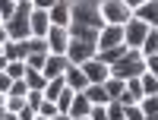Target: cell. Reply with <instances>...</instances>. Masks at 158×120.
<instances>
[{
	"instance_id": "1",
	"label": "cell",
	"mask_w": 158,
	"mask_h": 120,
	"mask_svg": "<svg viewBox=\"0 0 158 120\" xmlns=\"http://www.w3.org/2000/svg\"><path fill=\"white\" fill-rule=\"evenodd\" d=\"M142 73H146V57H142L136 48H130L127 57H120L117 63H111V79H120V82H127V79H139Z\"/></svg>"
},
{
	"instance_id": "2",
	"label": "cell",
	"mask_w": 158,
	"mask_h": 120,
	"mask_svg": "<svg viewBox=\"0 0 158 120\" xmlns=\"http://www.w3.org/2000/svg\"><path fill=\"white\" fill-rule=\"evenodd\" d=\"M70 13H73L70 22H79V25H85V29L101 32L104 25H108V22L101 19V10H98L95 3H70Z\"/></svg>"
},
{
	"instance_id": "3",
	"label": "cell",
	"mask_w": 158,
	"mask_h": 120,
	"mask_svg": "<svg viewBox=\"0 0 158 120\" xmlns=\"http://www.w3.org/2000/svg\"><path fill=\"white\" fill-rule=\"evenodd\" d=\"M98 10H101V19L108 25H127L130 19H133V10H130L123 0H104Z\"/></svg>"
},
{
	"instance_id": "4",
	"label": "cell",
	"mask_w": 158,
	"mask_h": 120,
	"mask_svg": "<svg viewBox=\"0 0 158 120\" xmlns=\"http://www.w3.org/2000/svg\"><path fill=\"white\" fill-rule=\"evenodd\" d=\"M82 73H85V79H89V85H104V82L111 79V66L101 63L98 57H92V60L82 63Z\"/></svg>"
},
{
	"instance_id": "5",
	"label": "cell",
	"mask_w": 158,
	"mask_h": 120,
	"mask_svg": "<svg viewBox=\"0 0 158 120\" xmlns=\"http://www.w3.org/2000/svg\"><path fill=\"white\" fill-rule=\"evenodd\" d=\"M92 57H98V48L95 44H85V41H73L70 38V48H67V60L73 63V66H82L85 60H92Z\"/></svg>"
},
{
	"instance_id": "6",
	"label": "cell",
	"mask_w": 158,
	"mask_h": 120,
	"mask_svg": "<svg viewBox=\"0 0 158 120\" xmlns=\"http://www.w3.org/2000/svg\"><path fill=\"white\" fill-rule=\"evenodd\" d=\"M146 35H149V25L146 22H139V19H130L123 25V44L127 48H142V41H146Z\"/></svg>"
},
{
	"instance_id": "7",
	"label": "cell",
	"mask_w": 158,
	"mask_h": 120,
	"mask_svg": "<svg viewBox=\"0 0 158 120\" xmlns=\"http://www.w3.org/2000/svg\"><path fill=\"white\" fill-rule=\"evenodd\" d=\"M117 44H123V25H104L98 32V51H111Z\"/></svg>"
},
{
	"instance_id": "8",
	"label": "cell",
	"mask_w": 158,
	"mask_h": 120,
	"mask_svg": "<svg viewBox=\"0 0 158 120\" xmlns=\"http://www.w3.org/2000/svg\"><path fill=\"white\" fill-rule=\"evenodd\" d=\"M48 48H51V54H63V57H67L70 32H67V29H60V25H51V32H48Z\"/></svg>"
},
{
	"instance_id": "9",
	"label": "cell",
	"mask_w": 158,
	"mask_h": 120,
	"mask_svg": "<svg viewBox=\"0 0 158 120\" xmlns=\"http://www.w3.org/2000/svg\"><path fill=\"white\" fill-rule=\"evenodd\" d=\"M29 29H32V38H48V32H51V16H48V10H32Z\"/></svg>"
},
{
	"instance_id": "10",
	"label": "cell",
	"mask_w": 158,
	"mask_h": 120,
	"mask_svg": "<svg viewBox=\"0 0 158 120\" xmlns=\"http://www.w3.org/2000/svg\"><path fill=\"white\" fill-rule=\"evenodd\" d=\"M67 66H70V60L63 57V54H48V63H44V70H41V76L48 79H60L63 73H67Z\"/></svg>"
},
{
	"instance_id": "11",
	"label": "cell",
	"mask_w": 158,
	"mask_h": 120,
	"mask_svg": "<svg viewBox=\"0 0 158 120\" xmlns=\"http://www.w3.org/2000/svg\"><path fill=\"white\" fill-rule=\"evenodd\" d=\"M133 19L146 22L149 29H158V0H146L142 6H136L133 10Z\"/></svg>"
},
{
	"instance_id": "12",
	"label": "cell",
	"mask_w": 158,
	"mask_h": 120,
	"mask_svg": "<svg viewBox=\"0 0 158 120\" xmlns=\"http://www.w3.org/2000/svg\"><path fill=\"white\" fill-rule=\"evenodd\" d=\"M63 82H67V89H73V92H85L89 89V79H85V73H82V66H67V73H63Z\"/></svg>"
},
{
	"instance_id": "13",
	"label": "cell",
	"mask_w": 158,
	"mask_h": 120,
	"mask_svg": "<svg viewBox=\"0 0 158 120\" xmlns=\"http://www.w3.org/2000/svg\"><path fill=\"white\" fill-rule=\"evenodd\" d=\"M48 16H51V25H60V29H67V25H70V19H73L70 3H67V0H57V3L48 10Z\"/></svg>"
},
{
	"instance_id": "14",
	"label": "cell",
	"mask_w": 158,
	"mask_h": 120,
	"mask_svg": "<svg viewBox=\"0 0 158 120\" xmlns=\"http://www.w3.org/2000/svg\"><path fill=\"white\" fill-rule=\"evenodd\" d=\"M142 98H146V92H142V82H139V79H127V92H123L120 104H123V108H127V104H139Z\"/></svg>"
},
{
	"instance_id": "15",
	"label": "cell",
	"mask_w": 158,
	"mask_h": 120,
	"mask_svg": "<svg viewBox=\"0 0 158 120\" xmlns=\"http://www.w3.org/2000/svg\"><path fill=\"white\" fill-rule=\"evenodd\" d=\"M82 95L89 98L92 108H104V104H111V98H108V92H104V85H89Z\"/></svg>"
},
{
	"instance_id": "16",
	"label": "cell",
	"mask_w": 158,
	"mask_h": 120,
	"mask_svg": "<svg viewBox=\"0 0 158 120\" xmlns=\"http://www.w3.org/2000/svg\"><path fill=\"white\" fill-rule=\"evenodd\" d=\"M3 57L6 60H25L29 57V44L25 41H6L3 44Z\"/></svg>"
},
{
	"instance_id": "17",
	"label": "cell",
	"mask_w": 158,
	"mask_h": 120,
	"mask_svg": "<svg viewBox=\"0 0 158 120\" xmlns=\"http://www.w3.org/2000/svg\"><path fill=\"white\" fill-rule=\"evenodd\" d=\"M89 111H92L89 98L82 95V92H76V98H73V104H70V117H73V120H82V117H89Z\"/></svg>"
},
{
	"instance_id": "18",
	"label": "cell",
	"mask_w": 158,
	"mask_h": 120,
	"mask_svg": "<svg viewBox=\"0 0 158 120\" xmlns=\"http://www.w3.org/2000/svg\"><path fill=\"white\" fill-rule=\"evenodd\" d=\"M25 85H29V92H44L48 79L41 76V70H29V66H25Z\"/></svg>"
},
{
	"instance_id": "19",
	"label": "cell",
	"mask_w": 158,
	"mask_h": 120,
	"mask_svg": "<svg viewBox=\"0 0 158 120\" xmlns=\"http://www.w3.org/2000/svg\"><path fill=\"white\" fill-rule=\"evenodd\" d=\"M127 51H130L127 44H117V48H111V51H98V60L111 66V63H117L120 57H127Z\"/></svg>"
},
{
	"instance_id": "20",
	"label": "cell",
	"mask_w": 158,
	"mask_h": 120,
	"mask_svg": "<svg viewBox=\"0 0 158 120\" xmlns=\"http://www.w3.org/2000/svg\"><path fill=\"white\" fill-rule=\"evenodd\" d=\"M139 54L142 57H155L158 54V29H149L146 41H142V48H139Z\"/></svg>"
},
{
	"instance_id": "21",
	"label": "cell",
	"mask_w": 158,
	"mask_h": 120,
	"mask_svg": "<svg viewBox=\"0 0 158 120\" xmlns=\"http://www.w3.org/2000/svg\"><path fill=\"white\" fill-rule=\"evenodd\" d=\"M104 92H108L111 101H120L123 92H127V82H120V79H108V82H104Z\"/></svg>"
},
{
	"instance_id": "22",
	"label": "cell",
	"mask_w": 158,
	"mask_h": 120,
	"mask_svg": "<svg viewBox=\"0 0 158 120\" xmlns=\"http://www.w3.org/2000/svg\"><path fill=\"white\" fill-rule=\"evenodd\" d=\"M63 89H67V82H63V76H60V79H51V82L44 85V98H48V101H57Z\"/></svg>"
},
{
	"instance_id": "23",
	"label": "cell",
	"mask_w": 158,
	"mask_h": 120,
	"mask_svg": "<svg viewBox=\"0 0 158 120\" xmlns=\"http://www.w3.org/2000/svg\"><path fill=\"white\" fill-rule=\"evenodd\" d=\"M73 98H76V92H73V89H63V92H60V98L54 101V104H57V111L70 117V104H73Z\"/></svg>"
},
{
	"instance_id": "24",
	"label": "cell",
	"mask_w": 158,
	"mask_h": 120,
	"mask_svg": "<svg viewBox=\"0 0 158 120\" xmlns=\"http://www.w3.org/2000/svg\"><path fill=\"white\" fill-rule=\"evenodd\" d=\"M139 111L146 114V117H158V95H146L139 101Z\"/></svg>"
},
{
	"instance_id": "25",
	"label": "cell",
	"mask_w": 158,
	"mask_h": 120,
	"mask_svg": "<svg viewBox=\"0 0 158 120\" xmlns=\"http://www.w3.org/2000/svg\"><path fill=\"white\" fill-rule=\"evenodd\" d=\"M29 54H51V48H48V38H29Z\"/></svg>"
},
{
	"instance_id": "26",
	"label": "cell",
	"mask_w": 158,
	"mask_h": 120,
	"mask_svg": "<svg viewBox=\"0 0 158 120\" xmlns=\"http://www.w3.org/2000/svg\"><path fill=\"white\" fill-rule=\"evenodd\" d=\"M139 82H142V92H146V95H158V79L152 73H142Z\"/></svg>"
},
{
	"instance_id": "27",
	"label": "cell",
	"mask_w": 158,
	"mask_h": 120,
	"mask_svg": "<svg viewBox=\"0 0 158 120\" xmlns=\"http://www.w3.org/2000/svg\"><path fill=\"white\" fill-rule=\"evenodd\" d=\"M6 76H10V79H25V60H10Z\"/></svg>"
},
{
	"instance_id": "28",
	"label": "cell",
	"mask_w": 158,
	"mask_h": 120,
	"mask_svg": "<svg viewBox=\"0 0 158 120\" xmlns=\"http://www.w3.org/2000/svg\"><path fill=\"white\" fill-rule=\"evenodd\" d=\"M44 63H48V54H29L25 57V66H29V70H44Z\"/></svg>"
},
{
	"instance_id": "29",
	"label": "cell",
	"mask_w": 158,
	"mask_h": 120,
	"mask_svg": "<svg viewBox=\"0 0 158 120\" xmlns=\"http://www.w3.org/2000/svg\"><path fill=\"white\" fill-rule=\"evenodd\" d=\"M57 114H60V111H57V104L44 98V101H41V108H38V117H44V120H51V117H57Z\"/></svg>"
},
{
	"instance_id": "30",
	"label": "cell",
	"mask_w": 158,
	"mask_h": 120,
	"mask_svg": "<svg viewBox=\"0 0 158 120\" xmlns=\"http://www.w3.org/2000/svg\"><path fill=\"white\" fill-rule=\"evenodd\" d=\"M22 108H25V98H22V95H6V111L19 114Z\"/></svg>"
},
{
	"instance_id": "31",
	"label": "cell",
	"mask_w": 158,
	"mask_h": 120,
	"mask_svg": "<svg viewBox=\"0 0 158 120\" xmlns=\"http://www.w3.org/2000/svg\"><path fill=\"white\" fill-rule=\"evenodd\" d=\"M41 101H44V92H29V95H25V104H29L35 114H38V108H41Z\"/></svg>"
},
{
	"instance_id": "32",
	"label": "cell",
	"mask_w": 158,
	"mask_h": 120,
	"mask_svg": "<svg viewBox=\"0 0 158 120\" xmlns=\"http://www.w3.org/2000/svg\"><path fill=\"white\" fill-rule=\"evenodd\" d=\"M108 120H127V117H123V104H120V101H111V104H108Z\"/></svg>"
},
{
	"instance_id": "33",
	"label": "cell",
	"mask_w": 158,
	"mask_h": 120,
	"mask_svg": "<svg viewBox=\"0 0 158 120\" xmlns=\"http://www.w3.org/2000/svg\"><path fill=\"white\" fill-rule=\"evenodd\" d=\"M6 95H29V85H25V79H13V85H10V92H6Z\"/></svg>"
},
{
	"instance_id": "34",
	"label": "cell",
	"mask_w": 158,
	"mask_h": 120,
	"mask_svg": "<svg viewBox=\"0 0 158 120\" xmlns=\"http://www.w3.org/2000/svg\"><path fill=\"white\" fill-rule=\"evenodd\" d=\"M123 117H127V120H146V114L139 111V104H127V108H123Z\"/></svg>"
},
{
	"instance_id": "35",
	"label": "cell",
	"mask_w": 158,
	"mask_h": 120,
	"mask_svg": "<svg viewBox=\"0 0 158 120\" xmlns=\"http://www.w3.org/2000/svg\"><path fill=\"white\" fill-rule=\"evenodd\" d=\"M13 13H16V3H13V0H0V19L6 22Z\"/></svg>"
},
{
	"instance_id": "36",
	"label": "cell",
	"mask_w": 158,
	"mask_h": 120,
	"mask_svg": "<svg viewBox=\"0 0 158 120\" xmlns=\"http://www.w3.org/2000/svg\"><path fill=\"white\" fill-rule=\"evenodd\" d=\"M89 120H108V104H104V108H92Z\"/></svg>"
},
{
	"instance_id": "37",
	"label": "cell",
	"mask_w": 158,
	"mask_h": 120,
	"mask_svg": "<svg viewBox=\"0 0 158 120\" xmlns=\"http://www.w3.org/2000/svg\"><path fill=\"white\" fill-rule=\"evenodd\" d=\"M146 73H152V76L158 79V54H155V57H146Z\"/></svg>"
},
{
	"instance_id": "38",
	"label": "cell",
	"mask_w": 158,
	"mask_h": 120,
	"mask_svg": "<svg viewBox=\"0 0 158 120\" xmlns=\"http://www.w3.org/2000/svg\"><path fill=\"white\" fill-rule=\"evenodd\" d=\"M35 117H38V114H35V111L29 108V104H25V108H22V111L16 114V120H35Z\"/></svg>"
},
{
	"instance_id": "39",
	"label": "cell",
	"mask_w": 158,
	"mask_h": 120,
	"mask_svg": "<svg viewBox=\"0 0 158 120\" xmlns=\"http://www.w3.org/2000/svg\"><path fill=\"white\" fill-rule=\"evenodd\" d=\"M10 85H13V79H10L6 73H0V95H6V92H10Z\"/></svg>"
},
{
	"instance_id": "40",
	"label": "cell",
	"mask_w": 158,
	"mask_h": 120,
	"mask_svg": "<svg viewBox=\"0 0 158 120\" xmlns=\"http://www.w3.org/2000/svg\"><path fill=\"white\" fill-rule=\"evenodd\" d=\"M54 3H57V0H32V6H35V10H51Z\"/></svg>"
},
{
	"instance_id": "41",
	"label": "cell",
	"mask_w": 158,
	"mask_h": 120,
	"mask_svg": "<svg viewBox=\"0 0 158 120\" xmlns=\"http://www.w3.org/2000/svg\"><path fill=\"white\" fill-rule=\"evenodd\" d=\"M6 41H10V35H6V29H3V25H0V48H3Z\"/></svg>"
},
{
	"instance_id": "42",
	"label": "cell",
	"mask_w": 158,
	"mask_h": 120,
	"mask_svg": "<svg viewBox=\"0 0 158 120\" xmlns=\"http://www.w3.org/2000/svg\"><path fill=\"white\" fill-rule=\"evenodd\" d=\"M123 3H127L130 10H136V6H142V3H146V0H123Z\"/></svg>"
},
{
	"instance_id": "43",
	"label": "cell",
	"mask_w": 158,
	"mask_h": 120,
	"mask_svg": "<svg viewBox=\"0 0 158 120\" xmlns=\"http://www.w3.org/2000/svg\"><path fill=\"white\" fill-rule=\"evenodd\" d=\"M0 120H16V114L13 111H0Z\"/></svg>"
},
{
	"instance_id": "44",
	"label": "cell",
	"mask_w": 158,
	"mask_h": 120,
	"mask_svg": "<svg viewBox=\"0 0 158 120\" xmlns=\"http://www.w3.org/2000/svg\"><path fill=\"white\" fill-rule=\"evenodd\" d=\"M6 66H10V60H6L3 54H0V73H6Z\"/></svg>"
},
{
	"instance_id": "45",
	"label": "cell",
	"mask_w": 158,
	"mask_h": 120,
	"mask_svg": "<svg viewBox=\"0 0 158 120\" xmlns=\"http://www.w3.org/2000/svg\"><path fill=\"white\" fill-rule=\"evenodd\" d=\"M51 120H73V117H67V114H57V117H51Z\"/></svg>"
},
{
	"instance_id": "46",
	"label": "cell",
	"mask_w": 158,
	"mask_h": 120,
	"mask_svg": "<svg viewBox=\"0 0 158 120\" xmlns=\"http://www.w3.org/2000/svg\"><path fill=\"white\" fill-rule=\"evenodd\" d=\"M35 120H44V117H35Z\"/></svg>"
},
{
	"instance_id": "47",
	"label": "cell",
	"mask_w": 158,
	"mask_h": 120,
	"mask_svg": "<svg viewBox=\"0 0 158 120\" xmlns=\"http://www.w3.org/2000/svg\"><path fill=\"white\" fill-rule=\"evenodd\" d=\"M13 3H19V0H13Z\"/></svg>"
},
{
	"instance_id": "48",
	"label": "cell",
	"mask_w": 158,
	"mask_h": 120,
	"mask_svg": "<svg viewBox=\"0 0 158 120\" xmlns=\"http://www.w3.org/2000/svg\"><path fill=\"white\" fill-rule=\"evenodd\" d=\"M0 54H3V48H0Z\"/></svg>"
},
{
	"instance_id": "49",
	"label": "cell",
	"mask_w": 158,
	"mask_h": 120,
	"mask_svg": "<svg viewBox=\"0 0 158 120\" xmlns=\"http://www.w3.org/2000/svg\"><path fill=\"white\" fill-rule=\"evenodd\" d=\"M82 120H89V117H82Z\"/></svg>"
}]
</instances>
